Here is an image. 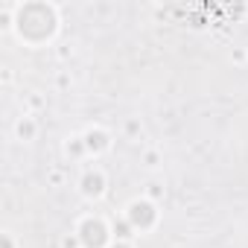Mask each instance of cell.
<instances>
[{"instance_id":"277c9868","label":"cell","mask_w":248,"mask_h":248,"mask_svg":"<svg viewBox=\"0 0 248 248\" xmlns=\"http://www.w3.org/2000/svg\"><path fill=\"white\" fill-rule=\"evenodd\" d=\"M82 140H85V149L93 152V155H99V152H105V149L111 146V143H108V135H105L102 129H88Z\"/></svg>"},{"instance_id":"52a82bcc","label":"cell","mask_w":248,"mask_h":248,"mask_svg":"<svg viewBox=\"0 0 248 248\" xmlns=\"http://www.w3.org/2000/svg\"><path fill=\"white\" fill-rule=\"evenodd\" d=\"M79 242H82V239H76V236H64V239H62L64 248H79Z\"/></svg>"},{"instance_id":"30bf717a","label":"cell","mask_w":248,"mask_h":248,"mask_svg":"<svg viewBox=\"0 0 248 248\" xmlns=\"http://www.w3.org/2000/svg\"><path fill=\"white\" fill-rule=\"evenodd\" d=\"M111 248H129V242H117V245H111Z\"/></svg>"},{"instance_id":"3957f363","label":"cell","mask_w":248,"mask_h":248,"mask_svg":"<svg viewBox=\"0 0 248 248\" xmlns=\"http://www.w3.org/2000/svg\"><path fill=\"white\" fill-rule=\"evenodd\" d=\"M102 193H105V175H102L99 170L85 172V175H82V196H88V199H99Z\"/></svg>"},{"instance_id":"8992f818","label":"cell","mask_w":248,"mask_h":248,"mask_svg":"<svg viewBox=\"0 0 248 248\" xmlns=\"http://www.w3.org/2000/svg\"><path fill=\"white\" fill-rule=\"evenodd\" d=\"M15 132H18V138H21V140H30V138H35V123H32L30 117H24L18 126H15Z\"/></svg>"},{"instance_id":"7a4b0ae2","label":"cell","mask_w":248,"mask_h":248,"mask_svg":"<svg viewBox=\"0 0 248 248\" xmlns=\"http://www.w3.org/2000/svg\"><path fill=\"white\" fill-rule=\"evenodd\" d=\"M79 239H82V245L85 248H102L105 242H108V228H105V222L102 219H85L82 225H79V233H76Z\"/></svg>"},{"instance_id":"ba28073f","label":"cell","mask_w":248,"mask_h":248,"mask_svg":"<svg viewBox=\"0 0 248 248\" xmlns=\"http://www.w3.org/2000/svg\"><path fill=\"white\" fill-rule=\"evenodd\" d=\"M146 167H158V152H146Z\"/></svg>"},{"instance_id":"9c48e42d","label":"cell","mask_w":248,"mask_h":248,"mask_svg":"<svg viewBox=\"0 0 248 248\" xmlns=\"http://www.w3.org/2000/svg\"><path fill=\"white\" fill-rule=\"evenodd\" d=\"M161 193H164V190H161V184H149V196H152V199H158Z\"/></svg>"},{"instance_id":"6da1fadb","label":"cell","mask_w":248,"mask_h":248,"mask_svg":"<svg viewBox=\"0 0 248 248\" xmlns=\"http://www.w3.org/2000/svg\"><path fill=\"white\" fill-rule=\"evenodd\" d=\"M126 219L132 222L135 231H149L158 222V210H155V204L149 199H135L129 204V210H126Z\"/></svg>"},{"instance_id":"5b68a950","label":"cell","mask_w":248,"mask_h":248,"mask_svg":"<svg viewBox=\"0 0 248 248\" xmlns=\"http://www.w3.org/2000/svg\"><path fill=\"white\" fill-rule=\"evenodd\" d=\"M114 236H117V242H129V239L135 236V228H132V222H129V219L117 222V225H114Z\"/></svg>"}]
</instances>
